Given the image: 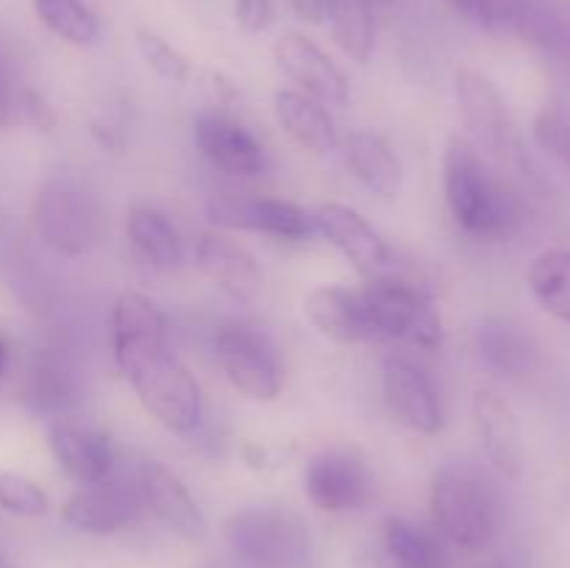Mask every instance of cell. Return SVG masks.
I'll list each match as a JSON object with an SVG mask.
<instances>
[{
  "label": "cell",
  "instance_id": "6da1fadb",
  "mask_svg": "<svg viewBox=\"0 0 570 568\" xmlns=\"http://www.w3.org/2000/svg\"><path fill=\"white\" fill-rule=\"evenodd\" d=\"M111 351L156 423L189 434L200 423V388L193 373L167 345V317L148 295L126 290L111 306Z\"/></svg>",
  "mask_w": 570,
  "mask_h": 568
},
{
  "label": "cell",
  "instance_id": "7a4b0ae2",
  "mask_svg": "<svg viewBox=\"0 0 570 568\" xmlns=\"http://www.w3.org/2000/svg\"><path fill=\"white\" fill-rule=\"evenodd\" d=\"M443 189L451 217L476 239H504L523 223V200L495 176L468 137H451L443 159Z\"/></svg>",
  "mask_w": 570,
  "mask_h": 568
},
{
  "label": "cell",
  "instance_id": "3957f363",
  "mask_svg": "<svg viewBox=\"0 0 570 568\" xmlns=\"http://www.w3.org/2000/svg\"><path fill=\"white\" fill-rule=\"evenodd\" d=\"M434 529L462 551H482L493 543L501 523V505L493 484L473 466H445L429 490Z\"/></svg>",
  "mask_w": 570,
  "mask_h": 568
},
{
  "label": "cell",
  "instance_id": "277c9868",
  "mask_svg": "<svg viewBox=\"0 0 570 568\" xmlns=\"http://www.w3.org/2000/svg\"><path fill=\"white\" fill-rule=\"evenodd\" d=\"M33 228L53 254L78 259L98 248L109 228L106 206L87 184L56 176L33 198Z\"/></svg>",
  "mask_w": 570,
  "mask_h": 568
},
{
  "label": "cell",
  "instance_id": "5b68a950",
  "mask_svg": "<svg viewBox=\"0 0 570 568\" xmlns=\"http://www.w3.org/2000/svg\"><path fill=\"white\" fill-rule=\"evenodd\" d=\"M226 538L248 568H309L312 538L301 516L287 507H248L228 518Z\"/></svg>",
  "mask_w": 570,
  "mask_h": 568
},
{
  "label": "cell",
  "instance_id": "8992f818",
  "mask_svg": "<svg viewBox=\"0 0 570 568\" xmlns=\"http://www.w3.org/2000/svg\"><path fill=\"white\" fill-rule=\"evenodd\" d=\"M362 295L376 337L399 340L423 351H438L443 345V317L417 284L390 273V276L371 278L362 287Z\"/></svg>",
  "mask_w": 570,
  "mask_h": 568
},
{
  "label": "cell",
  "instance_id": "52a82bcc",
  "mask_svg": "<svg viewBox=\"0 0 570 568\" xmlns=\"http://www.w3.org/2000/svg\"><path fill=\"white\" fill-rule=\"evenodd\" d=\"M215 356L234 390L254 401H273L284 388V371L271 340L245 323L215 332Z\"/></svg>",
  "mask_w": 570,
  "mask_h": 568
},
{
  "label": "cell",
  "instance_id": "ba28073f",
  "mask_svg": "<svg viewBox=\"0 0 570 568\" xmlns=\"http://www.w3.org/2000/svg\"><path fill=\"white\" fill-rule=\"evenodd\" d=\"M206 217L217 228L267 234L278 239H306L315 234V217L284 198H250L220 193L206 200Z\"/></svg>",
  "mask_w": 570,
  "mask_h": 568
},
{
  "label": "cell",
  "instance_id": "9c48e42d",
  "mask_svg": "<svg viewBox=\"0 0 570 568\" xmlns=\"http://www.w3.org/2000/svg\"><path fill=\"white\" fill-rule=\"evenodd\" d=\"M312 217H315V232L323 234L367 282L393 273V248L354 206L323 204Z\"/></svg>",
  "mask_w": 570,
  "mask_h": 568
},
{
  "label": "cell",
  "instance_id": "30bf717a",
  "mask_svg": "<svg viewBox=\"0 0 570 568\" xmlns=\"http://www.w3.org/2000/svg\"><path fill=\"white\" fill-rule=\"evenodd\" d=\"M373 473L348 451H323L304 471V490L323 512H354L373 499Z\"/></svg>",
  "mask_w": 570,
  "mask_h": 568
},
{
  "label": "cell",
  "instance_id": "8fae6325",
  "mask_svg": "<svg viewBox=\"0 0 570 568\" xmlns=\"http://www.w3.org/2000/svg\"><path fill=\"white\" fill-rule=\"evenodd\" d=\"M273 61L278 70L298 84L301 92L315 98L323 106H345L348 104V78L334 65L332 56L312 42L309 37L298 31L282 33L273 45Z\"/></svg>",
  "mask_w": 570,
  "mask_h": 568
},
{
  "label": "cell",
  "instance_id": "7c38bea8",
  "mask_svg": "<svg viewBox=\"0 0 570 568\" xmlns=\"http://www.w3.org/2000/svg\"><path fill=\"white\" fill-rule=\"evenodd\" d=\"M384 401L401 427L417 434H438L443 429V407L432 376L406 356H387L382 371Z\"/></svg>",
  "mask_w": 570,
  "mask_h": 568
},
{
  "label": "cell",
  "instance_id": "4fadbf2b",
  "mask_svg": "<svg viewBox=\"0 0 570 568\" xmlns=\"http://www.w3.org/2000/svg\"><path fill=\"white\" fill-rule=\"evenodd\" d=\"M454 100L473 148L501 154L510 131V115L501 89L476 67H456Z\"/></svg>",
  "mask_w": 570,
  "mask_h": 568
},
{
  "label": "cell",
  "instance_id": "5bb4252c",
  "mask_svg": "<svg viewBox=\"0 0 570 568\" xmlns=\"http://www.w3.org/2000/svg\"><path fill=\"white\" fill-rule=\"evenodd\" d=\"M81 395V373L70 351L45 345L33 351L20 382V401L37 415H67Z\"/></svg>",
  "mask_w": 570,
  "mask_h": 568
},
{
  "label": "cell",
  "instance_id": "9a60e30c",
  "mask_svg": "<svg viewBox=\"0 0 570 568\" xmlns=\"http://www.w3.org/2000/svg\"><path fill=\"white\" fill-rule=\"evenodd\" d=\"M195 145L217 170L232 176H259L267 170V154L259 139L220 109H206L195 117Z\"/></svg>",
  "mask_w": 570,
  "mask_h": 568
},
{
  "label": "cell",
  "instance_id": "2e32d148",
  "mask_svg": "<svg viewBox=\"0 0 570 568\" xmlns=\"http://www.w3.org/2000/svg\"><path fill=\"white\" fill-rule=\"evenodd\" d=\"M145 507L137 484L128 488L120 482L83 484L61 505V521L87 535H111L128 529L142 518Z\"/></svg>",
  "mask_w": 570,
  "mask_h": 568
},
{
  "label": "cell",
  "instance_id": "e0dca14e",
  "mask_svg": "<svg viewBox=\"0 0 570 568\" xmlns=\"http://www.w3.org/2000/svg\"><path fill=\"white\" fill-rule=\"evenodd\" d=\"M48 445L61 471L81 488L104 482L115 466L111 440L100 429L72 421L70 415L53 418L48 429Z\"/></svg>",
  "mask_w": 570,
  "mask_h": 568
},
{
  "label": "cell",
  "instance_id": "ac0fdd59",
  "mask_svg": "<svg viewBox=\"0 0 570 568\" xmlns=\"http://www.w3.org/2000/svg\"><path fill=\"white\" fill-rule=\"evenodd\" d=\"M137 490L145 510L154 512L167 529L187 540H200L206 535V518L187 484L167 466L145 460L137 471Z\"/></svg>",
  "mask_w": 570,
  "mask_h": 568
},
{
  "label": "cell",
  "instance_id": "d6986e66",
  "mask_svg": "<svg viewBox=\"0 0 570 568\" xmlns=\"http://www.w3.org/2000/svg\"><path fill=\"white\" fill-rule=\"evenodd\" d=\"M195 265L215 287H220L228 298L239 301V304H248L259 295L262 271L256 256L217 228H209L198 237Z\"/></svg>",
  "mask_w": 570,
  "mask_h": 568
},
{
  "label": "cell",
  "instance_id": "ffe728a7",
  "mask_svg": "<svg viewBox=\"0 0 570 568\" xmlns=\"http://www.w3.org/2000/svg\"><path fill=\"white\" fill-rule=\"evenodd\" d=\"M304 312L312 326L334 343L356 345L376 340V329H373L362 290L321 284L304 298Z\"/></svg>",
  "mask_w": 570,
  "mask_h": 568
},
{
  "label": "cell",
  "instance_id": "44dd1931",
  "mask_svg": "<svg viewBox=\"0 0 570 568\" xmlns=\"http://www.w3.org/2000/svg\"><path fill=\"white\" fill-rule=\"evenodd\" d=\"M473 423L495 471L507 479H515L523 468V445L518 418L507 399H501L495 390L479 388L473 393Z\"/></svg>",
  "mask_w": 570,
  "mask_h": 568
},
{
  "label": "cell",
  "instance_id": "7402d4cb",
  "mask_svg": "<svg viewBox=\"0 0 570 568\" xmlns=\"http://www.w3.org/2000/svg\"><path fill=\"white\" fill-rule=\"evenodd\" d=\"M343 161L351 176L384 200H393L404 184V167L393 145L376 131H351L343 139Z\"/></svg>",
  "mask_w": 570,
  "mask_h": 568
},
{
  "label": "cell",
  "instance_id": "603a6c76",
  "mask_svg": "<svg viewBox=\"0 0 570 568\" xmlns=\"http://www.w3.org/2000/svg\"><path fill=\"white\" fill-rule=\"evenodd\" d=\"M273 111H276L278 126L289 134V139L309 154L326 156L337 148L334 120L328 117L326 106L317 104L309 95L295 92V89H278L273 95Z\"/></svg>",
  "mask_w": 570,
  "mask_h": 568
},
{
  "label": "cell",
  "instance_id": "cb8c5ba5",
  "mask_svg": "<svg viewBox=\"0 0 570 568\" xmlns=\"http://www.w3.org/2000/svg\"><path fill=\"white\" fill-rule=\"evenodd\" d=\"M126 234L131 248L156 271H176L184 262L181 234L154 206H131L126 217Z\"/></svg>",
  "mask_w": 570,
  "mask_h": 568
},
{
  "label": "cell",
  "instance_id": "d4e9b609",
  "mask_svg": "<svg viewBox=\"0 0 570 568\" xmlns=\"http://www.w3.org/2000/svg\"><path fill=\"white\" fill-rule=\"evenodd\" d=\"M462 20L473 22L482 31H521L527 37L549 33V14L534 0H449Z\"/></svg>",
  "mask_w": 570,
  "mask_h": 568
},
{
  "label": "cell",
  "instance_id": "484cf974",
  "mask_svg": "<svg viewBox=\"0 0 570 568\" xmlns=\"http://www.w3.org/2000/svg\"><path fill=\"white\" fill-rule=\"evenodd\" d=\"M376 0H323V22H328L337 48L356 65H367L376 48Z\"/></svg>",
  "mask_w": 570,
  "mask_h": 568
},
{
  "label": "cell",
  "instance_id": "4316f807",
  "mask_svg": "<svg viewBox=\"0 0 570 568\" xmlns=\"http://www.w3.org/2000/svg\"><path fill=\"white\" fill-rule=\"evenodd\" d=\"M382 543L393 568H451V557L440 535L404 518L384 521Z\"/></svg>",
  "mask_w": 570,
  "mask_h": 568
},
{
  "label": "cell",
  "instance_id": "83f0119b",
  "mask_svg": "<svg viewBox=\"0 0 570 568\" xmlns=\"http://www.w3.org/2000/svg\"><path fill=\"white\" fill-rule=\"evenodd\" d=\"M527 284L540 310L570 326V248L540 251L527 267Z\"/></svg>",
  "mask_w": 570,
  "mask_h": 568
},
{
  "label": "cell",
  "instance_id": "f1b7e54d",
  "mask_svg": "<svg viewBox=\"0 0 570 568\" xmlns=\"http://www.w3.org/2000/svg\"><path fill=\"white\" fill-rule=\"evenodd\" d=\"M31 6L45 31L53 33L61 42L78 45V48L98 42V17L83 0H31Z\"/></svg>",
  "mask_w": 570,
  "mask_h": 568
},
{
  "label": "cell",
  "instance_id": "f546056e",
  "mask_svg": "<svg viewBox=\"0 0 570 568\" xmlns=\"http://www.w3.org/2000/svg\"><path fill=\"white\" fill-rule=\"evenodd\" d=\"M476 343L484 360L495 371L518 376V373H527V368L532 365V345H529V340L512 326H507V323H484L476 334Z\"/></svg>",
  "mask_w": 570,
  "mask_h": 568
},
{
  "label": "cell",
  "instance_id": "4dcf8cb0",
  "mask_svg": "<svg viewBox=\"0 0 570 568\" xmlns=\"http://www.w3.org/2000/svg\"><path fill=\"white\" fill-rule=\"evenodd\" d=\"M137 39V50L142 56V61L148 65V70H154L156 76L165 78L170 84H184L193 76V61L181 53L173 42H167L161 33L150 31V28L139 26L134 31Z\"/></svg>",
  "mask_w": 570,
  "mask_h": 568
},
{
  "label": "cell",
  "instance_id": "1f68e13d",
  "mask_svg": "<svg viewBox=\"0 0 570 568\" xmlns=\"http://www.w3.org/2000/svg\"><path fill=\"white\" fill-rule=\"evenodd\" d=\"M50 499L33 479L14 471H0V510L17 518H42Z\"/></svg>",
  "mask_w": 570,
  "mask_h": 568
},
{
  "label": "cell",
  "instance_id": "d6a6232c",
  "mask_svg": "<svg viewBox=\"0 0 570 568\" xmlns=\"http://www.w3.org/2000/svg\"><path fill=\"white\" fill-rule=\"evenodd\" d=\"M534 137L549 150L551 156L562 161L570 170V117L557 109L540 111L534 120Z\"/></svg>",
  "mask_w": 570,
  "mask_h": 568
},
{
  "label": "cell",
  "instance_id": "836d02e7",
  "mask_svg": "<svg viewBox=\"0 0 570 568\" xmlns=\"http://www.w3.org/2000/svg\"><path fill=\"white\" fill-rule=\"evenodd\" d=\"M17 106H20V120H28L39 131L50 134L59 126V115H56L53 106L48 104L45 95H39L37 89H20L17 95Z\"/></svg>",
  "mask_w": 570,
  "mask_h": 568
},
{
  "label": "cell",
  "instance_id": "e575fe53",
  "mask_svg": "<svg viewBox=\"0 0 570 568\" xmlns=\"http://www.w3.org/2000/svg\"><path fill=\"white\" fill-rule=\"evenodd\" d=\"M273 0H234V20L245 33H265L273 26Z\"/></svg>",
  "mask_w": 570,
  "mask_h": 568
},
{
  "label": "cell",
  "instance_id": "d590c367",
  "mask_svg": "<svg viewBox=\"0 0 570 568\" xmlns=\"http://www.w3.org/2000/svg\"><path fill=\"white\" fill-rule=\"evenodd\" d=\"M14 87H11L9 70H6L3 59H0V128H11L20 123V106H17Z\"/></svg>",
  "mask_w": 570,
  "mask_h": 568
},
{
  "label": "cell",
  "instance_id": "8d00e7d4",
  "mask_svg": "<svg viewBox=\"0 0 570 568\" xmlns=\"http://www.w3.org/2000/svg\"><path fill=\"white\" fill-rule=\"evenodd\" d=\"M287 3L298 20L309 22V26L323 22V0H287Z\"/></svg>",
  "mask_w": 570,
  "mask_h": 568
},
{
  "label": "cell",
  "instance_id": "74e56055",
  "mask_svg": "<svg viewBox=\"0 0 570 568\" xmlns=\"http://www.w3.org/2000/svg\"><path fill=\"white\" fill-rule=\"evenodd\" d=\"M6 365H9V343H6V337L0 334V373L6 371Z\"/></svg>",
  "mask_w": 570,
  "mask_h": 568
},
{
  "label": "cell",
  "instance_id": "f35d334b",
  "mask_svg": "<svg viewBox=\"0 0 570 568\" xmlns=\"http://www.w3.org/2000/svg\"><path fill=\"white\" fill-rule=\"evenodd\" d=\"M0 568H11L9 560H6V557H3V551H0Z\"/></svg>",
  "mask_w": 570,
  "mask_h": 568
},
{
  "label": "cell",
  "instance_id": "ab89813d",
  "mask_svg": "<svg viewBox=\"0 0 570 568\" xmlns=\"http://www.w3.org/2000/svg\"><path fill=\"white\" fill-rule=\"evenodd\" d=\"M376 3H390V0H376Z\"/></svg>",
  "mask_w": 570,
  "mask_h": 568
}]
</instances>
